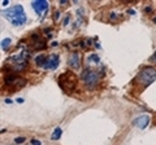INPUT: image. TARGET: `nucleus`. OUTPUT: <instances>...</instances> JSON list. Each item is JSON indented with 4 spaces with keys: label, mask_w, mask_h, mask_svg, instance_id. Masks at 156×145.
Returning <instances> with one entry per match:
<instances>
[{
    "label": "nucleus",
    "mask_w": 156,
    "mask_h": 145,
    "mask_svg": "<svg viewBox=\"0 0 156 145\" xmlns=\"http://www.w3.org/2000/svg\"><path fill=\"white\" fill-rule=\"evenodd\" d=\"M82 79L85 80V83L90 87H95L98 84V82H99V74L95 71H91L89 69H86L83 72H82Z\"/></svg>",
    "instance_id": "3"
},
{
    "label": "nucleus",
    "mask_w": 156,
    "mask_h": 145,
    "mask_svg": "<svg viewBox=\"0 0 156 145\" xmlns=\"http://www.w3.org/2000/svg\"><path fill=\"white\" fill-rule=\"evenodd\" d=\"M155 79H156V70L154 67H144L138 74V80L142 82L144 86H150L151 83H154Z\"/></svg>",
    "instance_id": "2"
},
{
    "label": "nucleus",
    "mask_w": 156,
    "mask_h": 145,
    "mask_svg": "<svg viewBox=\"0 0 156 145\" xmlns=\"http://www.w3.org/2000/svg\"><path fill=\"white\" fill-rule=\"evenodd\" d=\"M4 101H5V103H7V104H12V103H13V101H12L11 99H5V100H4Z\"/></svg>",
    "instance_id": "17"
},
{
    "label": "nucleus",
    "mask_w": 156,
    "mask_h": 145,
    "mask_svg": "<svg viewBox=\"0 0 156 145\" xmlns=\"http://www.w3.org/2000/svg\"><path fill=\"white\" fill-rule=\"evenodd\" d=\"M152 21H154V22L156 23V17H154V20H152Z\"/></svg>",
    "instance_id": "23"
},
{
    "label": "nucleus",
    "mask_w": 156,
    "mask_h": 145,
    "mask_svg": "<svg viewBox=\"0 0 156 145\" xmlns=\"http://www.w3.org/2000/svg\"><path fill=\"white\" fill-rule=\"evenodd\" d=\"M17 103H20V104H22V103H23V99H17Z\"/></svg>",
    "instance_id": "21"
},
{
    "label": "nucleus",
    "mask_w": 156,
    "mask_h": 145,
    "mask_svg": "<svg viewBox=\"0 0 156 145\" xmlns=\"http://www.w3.org/2000/svg\"><path fill=\"white\" fill-rule=\"evenodd\" d=\"M56 46H58V43L57 42H52V47H56Z\"/></svg>",
    "instance_id": "20"
},
{
    "label": "nucleus",
    "mask_w": 156,
    "mask_h": 145,
    "mask_svg": "<svg viewBox=\"0 0 156 145\" xmlns=\"http://www.w3.org/2000/svg\"><path fill=\"white\" fill-rule=\"evenodd\" d=\"M61 133H62V130H61L60 127H56L55 131H53V133H52L51 139H52V140H58V139L61 137Z\"/></svg>",
    "instance_id": "10"
},
{
    "label": "nucleus",
    "mask_w": 156,
    "mask_h": 145,
    "mask_svg": "<svg viewBox=\"0 0 156 145\" xmlns=\"http://www.w3.org/2000/svg\"><path fill=\"white\" fill-rule=\"evenodd\" d=\"M128 13H129V14H135V11H134V9H129Z\"/></svg>",
    "instance_id": "16"
},
{
    "label": "nucleus",
    "mask_w": 156,
    "mask_h": 145,
    "mask_svg": "<svg viewBox=\"0 0 156 145\" xmlns=\"http://www.w3.org/2000/svg\"><path fill=\"white\" fill-rule=\"evenodd\" d=\"M11 43H12V39L11 38H5V39H3L2 40V49L3 51H7L9 46H11Z\"/></svg>",
    "instance_id": "11"
},
{
    "label": "nucleus",
    "mask_w": 156,
    "mask_h": 145,
    "mask_svg": "<svg viewBox=\"0 0 156 145\" xmlns=\"http://www.w3.org/2000/svg\"><path fill=\"white\" fill-rule=\"evenodd\" d=\"M89 60H90V61H91V60H94V61H96V62H98V64H99V61H100V60H99V57H98L96 55L90 56V57H89Z\"/></svg>",
    "instance_id": "13"
},
{
    "label": "nucleus",
    "mask_w": 156,
    "mask_h": 145,
    "mask_svg": "<svg viewBox=\"0 0 156 145\" xmlns=\"http://www.w3.org/2000/svg\"><path fill=\"white\" fill-rule=\"evenodd\" d=\"M31 7L34 8L35 13L41 16L43 12L48 9V3L46 2V0H38V2H33V3H31Z\"/></svg>",
    "instance_id": "7"
},
{
    "label": "nucleus",
    "mask_w": 156,
    "mask_h": 145,
    "mask_svg": "<svg viewBox=\"0 0 156 145\" xmlns=\"http://www.w3.org/2000/svg\"><path fill=\"white\" fill-rule=\"evenodd\" d=\"M58 17H60V12H56V13H55V18H56V20H57V18H58Z\"/></svg>",
    "instance_id": "19"
},
{
    "label": "nucleus",
    "mask_w": 156,
    "mask_h": 145,
    "mask_svg": "<svg viewBox=\"0 0 156 145\" xmlns=\"http://www.w3.org/2000/svg\"><path fill=\"white\" fill-rule=\"evenodd\" d=\"M4 17H5L7 20L14 26H21L27 21L26 13H25V11H23L22 5H20V4L7 9V11L4 12Z\"/></svg>",
    "instance_id": "1"
},
{
    "label": "nucleus",
    "mask_w": 156,
    "mask_h": 145,
    "mask_svg": "<svg viewBox=\"0 0 156 145\" xmlns=\"http://www.w3.org/2000/svg\"><path fill=\"white\" fill-rule=\"evenodd\" d=\"M133 124L135 126V127L140 128V130H144V128L150 124V115H147V114L139 115L138 118H135V119L133 120Z\"/></svg>",
    "instance_id": "5"
},
{
    "label": "nucleus",
    "mask_w": 156,
    "mask_h": 145,
    "mask_svg": "<svg viewBox=\"0 0 156 145\" xmlns=\"http://www.w3.org/2000/svg\"><path fill=\"white\" fill-rule=\"evenodd\" d=\"M47 59H48V57L46 55H39V56L35 57V64L38 66H44L46 62H47Z\"/></svg>",
    "instance_id": "9"
},
{
    "label": "nucleus",
    "mask_w": 156,
    "mask_h": 145,
    "mask_svg": "<svg viewBox=\"0 0 156 145\" xmlns=\"http://www.w3.org/2000/svg\"><path fill=\"white\" fill-rule=\"evenodd\" d=\"M14 141H16V144H22V143L26 141V137H16Z\"/></svg>",
    "instance_id": "12"
},
{
    "label": "nucleus",
    "mask_w": 156,
    "mask_h": 145,
    "mask_svg": "<svg viewBox=\"0 0 156 145\" xmlns=\"http://www.w3.org/2000/svg\"><path fill=\"white\" fill-rule=\"evenodd\" d=\"M8 4H9V0H3V2H2V5H3V7L8 5Z\"/></svg>",
    "instance_id": "15"
},
{
    "label": "nucleus",
    "mask_w": 156,
    "mask_h": 145,
    "mask_svg": "<svg viewBox=\"0 0 156 145\" xmlns=\"http://www.w3.org/2000/svg\"><path fill=\"white\" fill-rule=\"evenodd\" d=\"M154 59H155V60H156V52H155V53H154Z\"/></svg>",
    "instance_id": "22"
},
{
    "label": "nucleus",
    "mask_w": 156,
    "mask_h": 145,
    "mask_svg": "<svg viewBox=\"0 0 156 145\" xmlns=\"http://www.w3.org/2000/svg\"><path fill=\"white\" fill-rule=\"evenodd\" d=\"M81 65V57L80 53H72L69 57V66L73 67V69H78Z\"/></svg>",
    "instance_id": "8"
},
{
    "label": "nucleus",
    "mask_w": 156,
    "mask_h": 145,
    "mask_svg": "<svg viewBox=\"0 0 156 145\" xmlns=\"http://www.w3.org/2000/svg\"><path fill=\"white\" fill-rule=\"evenodd\" d=\"M150 11H151V7H146L144 12H146V13H150Z\"/></svg>",
    "instance_id": "18"
},
{
    "label": "nucleus",
    "mask_w": 156,
    "mask_h": 145,
    "mask_svg": "<svg viewBox=\"0 0 156 145\" xmlns=\"http://www.w3.org/2000/svg\"><path fill=\"white\" fill-rule=\"evenodd\" d=\"M31 145H42V143L39 141V140H37V139H33L31 140Z\"/></svg>",
    "instance_id": "14"
},
{
    "label": "nucleus",
    "mask_w": 156,
    "mask_h": 145,
    "mask_svg": "<svg viewBox=\"0 0 156 145\" xmlns=\"http://www.w3.org/2000/svg\"><path fill=\"white\" fill-rule=\"evenodd\" d=\"M4 83L7 86H14V84H20V86H25L26 84V80L18 76L17 74H7L5 78H4Z\"/></svg>",
    "instance_id": "4"
},
{
    "label": "nucleus",
    "mask_w": 156,
    "mask_h": 145,
    "mask_svg": "<svg viewBox=\"0 0 156 145\" xmlns=\"http://www.w3.org/2000/svg\"><path fill=\"white\" fill-rule=\"evenodd\" d=\"M58 62H60V57L53 53V55L48 56L46 65L43 66V67H44V69H48V70H55L56 67L58 66Z\"/></svg>",
    "instance_id": "6"
}]
</instances>
